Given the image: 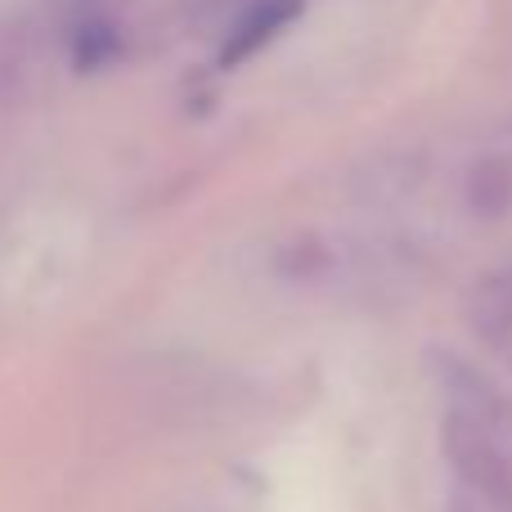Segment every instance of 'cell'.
Wrapping results in <instances>:
<instances>
[{"mask_svg":"<svg viewBox=\"0 0 512 512\" xmlns=\"http://www.w3.org/2000/svg\"><path fill=\"white\" fill-rule=\"evenodd\" d=\"M441 454L454 486L486 499L490 508L512 512V436L481 423L472 414L445 409L441 418Z\"/></svg>","mask_w":512,"mask_h":512,"instance_id":"1","label":"cell"},{"mask_svg":"<svg viewBox=\"0 0 512 512\" xmlns=\"http://www.w3.org/2000/svg\"><path fill=\"white\" fill-rule=\"evenodd\" d=\"M436 369H441V387H445L450 409L472 414V418H481V423H490V427H499V432L512 436V400L486 378V373L463 364V360H454V355H441Z\"/></svg>","mask_w":512,"mask_h":512,"instance_id":"2","label":"cell"},{"mask_svg":"<svg viewBox=\"0 0 512 512\" xmlns=\"http://www.w3.org/2000/svg\"><path fill=\"white\" fill-rule=\"evenodd\" d=\"M468 324L495 351H512V270L486 274L468 301Z\"/></svg>","mask_w":512,"mask_h":512,"instance_id":"3","label":"cell"},{"mask_svg":"<svg viewBox=\"0 0 512 512\" xmlns=\"http://www.w3.org/2000/svg\"><path fill=\"white\" fill-rule=\"evenodd\" d=\"M297 14H301V0H265V5H256L252 14L230 32V41H225V50H221V63L234 68V63L252 59V54L261 50V45H270Z\"/></svg>","mask_w":512,"mask_h":512,"instance_id":"4","label":"cell"},{"mask_svg":"<svg viewBox=\"0 0 512 512\" xmlns=\"http://www.w3.org/2000/svg\"><path fill=\"white\" fill-rule=\"evenodd\" d=\"M472 207L481 216H504L512 207V171L504 162H481L472 171Z\"/></svg>","mask_w":512,"mask_h":512,"instance_id":"5","label":"cell"},{"mask_svg":"<svg viewBox=\"0 0 512 512\" xmlns=\"http://www.w3.org/2000/svg\"><path fill=\"white\" fill-rule=\"evenodd\" d=\"M450 512H499V508H490L486 499L468 495V490H454V495H450Z\"/></svg>","mask_w":512,"mask_h":512,"instance_id":"6","label":"cell"}]
</instances>
